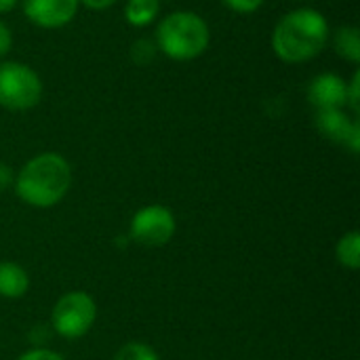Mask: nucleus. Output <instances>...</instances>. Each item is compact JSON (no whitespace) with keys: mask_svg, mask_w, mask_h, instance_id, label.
<instances>
[{"mask_svg":"<svg viewBox=\"0 0 360 360\" xmlns=\"http://www.w3.org/2000/svg\"><path fill=\"white\" fill-rule=\"evenodd\" d=\"M329 36L331 30L325 15L316 8L300 6L276 21L270 44L281 61L297 65L316 59L325 51Z\"/></svg>","mask_w":360,"mask_h":360,"instance_id":"1","label":"nucleus"},{"mask_svg":"<svg viewBox=\"0 0 360 360\" xmlns=\"http://www.w3.org/2000/svg\"><path fill=\"white\" fill-rule=\"evenodd\" d=\"M72 179V167L61 154L40 152L32 156L19 173H15L13 190L23 205L51 209L68 196Z\"/></svg>","mask_w":360,"mask_h":360,"instance_id":"2","label":"nucleus"},{"mask_svg":"<svg viewBox=\"0 0 360 360\" xmlns=\"http://www.w3.org/2000/svg\"><path fill=\"white\" fill-rule=\"evenodd\" d=\"M156 49L173 61L198 59L211 42L209 23L194 11H173L165 15L154 32Z\"/></svg>","mask_w":360,"mask_h":360,"instance_id":"3","label":"nucleus"},{"mask_svg":"<svg viewBox=\"0 0 360 360\" xmlns=\"http://www.w3.org/2000/svg\"><path fill=\"white\" fill-rule=\"evenodd\" d=\"M42 80L36 70L21 61L0 63V108L8 112H25L40 103Z\"/></svg>","mask_w":360,"mask_h":360,"instance_id":"4","label":"nucleus"},{"mask_svg":"<svg viewBox=\"0 0 360 360\" xmlns=\"http://www.w3.org/2000/svg\"><path fill=\"white\" fill-rule=\"evenodd\" d=\"M97 321V304L86 291L63 293L51 310V331L63 340L84 338Z\"/></svg>","mask_w":360,"mask_h":360,"instance_id":"5","label":"nucleus"},{"mask_svg":"<svg viewBox=\"0 0 360 360\" xmlns=\"http://www.w3.org/2000/svg\"><path fill=\"white\" fill-rule=\"evenodd\" d=\"M175 230H177L175 215L165 205L141 207L131 217V226H129L131 238L137 245L150 247V249H160V247L169 245L171 238L175 236Z\"/></svg>","mask_w":360,"mask_h":360,"instance_id":"6","label":"nucleus"},{"mask_svg":"<svg viewBox=\"0 0 360 360\" xmlns=\"http://www.w3.org/2000/svg\"><path fill=\"white\" fill-rule=\"evenodd\" d=\"M314 124L319 133L344 148H348L352 154H359L360 150V122L346 112V108L335 110H319Z\"/></svg>","mask_w":360,"mask_h":360,"instance_id":"7","label":"nucleus"},{"mask_svg":"<svg viewBox=\"0 0 360 360\" xmlns=\"http://www.w3.org/2000/svg\"><path fill=\"white\" fill-rule=\"evenodd\" d=\"M78 0H21L23 15L42 30H59L78 15Z\"/></svg>","mask_w":360,"mask_h":360,"instance_id":"8","label":"nucleus"},{"mask_svg":"<svg viewBox=\"0 0 360 360\" xmlns=\"http://www.w3.org/2000/svg\"><path fill=\"white\" fill-rule=\"evenodd\" d=\"M308 101L314 105V110H335L346 108L348 99V82L338 76L335 72H323L314 76L306 89Z\"/></svg>","mask_w":360,"mask_h":360,"instance_id":"9","label":"nucleus"},{"mask_svg":"<svg viewBox=\"0 0 360 360\" xmlns=\"http://www.w3.org/2000/svg\"><path fill=\"white\" fill-rule=\"evenodd\" d=\"M30 289V274L15 262H0V297L19 300Z\"/></svg>","mask_w":360,"mask_h":360,"instance_id":"10","label":"nucleus"},{"mask_svg":"<svg viewBox=\"0 0 360 360\" xmlns=\"http://www.w3.org/2000/svg\"><path fill=\"white\" fill-rule=\"evenodd\" d=\"M329 38L338 57L354 65L360 63V30L356 25H340Z\"/></svg>","mask_w":360,"mask_h":360,"instance_id":"11","label":"nucleus"},{"mask_svg":"<svg viewBox=\"0 0 360 360\" xmlns=\"http://www.w3.org/2000/svg\"><path fill=\"white\" fill-rule=\"evenodd\" d=\"M160 0H127L124 4V19L133 27H148L158 19Z\"/></svg>","mask_w":360,"mask_h":360,"instance_id":"12","label":"nucleus"},{"mask_svg":"<svg viewBox=\"0 0 360 360\" xmlns=\"http://www.w3.org/2000/svg\"><path fill=\"white\" fill-rule=\"evenodd\" d=\"M335 259L340 266L348 270H359L360 268V234L356 230L346 232L338 245H335Z\"/></svg>","mask_w":360,"mask_h":360,"instance_id":"13","label":"nucleus"},{"mask_svg":"<svg viewBox=\"0 0 360 360\" xmlns=\"http://www.w3.org/2000/svg\"><path fill=\"white\" fill-rule=\"evenodd\" d=\"M114 360H160L158 352L143 342H129L118 348L114 354Z\"/></svg>","mask_w":360,"mask_h":360,"instance_id":"14","label":"nucleus"},{"mask_svg":"<svg viewBox=\"0 0 360 360\" xmlns=\"http://www.w3.org/2000/svg\"><path fill=\"white\" fill-rule=\"evenodd\" d=\"M156 53H158L156 42L150 40V38H137L131 44V51H129V55H131V59H133L135 65H148V63H152L154 57H156Z\"/></svg>","mask_w":360,"mask_h":360,"instance_id":"15","label":"nucleus"},{"mask_svg":"<svg viewBox=\"0 0 360 360\" xmlns=\"http://www.w3.org/2000/svg\"><path fill=\"white\" fill-rule=\"evenodd\" d=\"M266 0H221V4H226L230 11L240 13V15H251L255 11H259L264 6Z\"/></svg>","mask_w":360,"mask_h":360,"instance_id":"16","label":"nucleus"},{"mask_svg":"<svg viewBox=\"0 0 360 360\" xmlns=\"http://www.w3.org/2000/svg\"><path fill=\"white\" fill-rule=\"evenodd\" d=\"M359 99H360V72L356 70V72L352 74L350 82H348V99H346V108H350L354 116L359 114V110H360Z\"/></svg>","mask_w":360,"mask_h":360,"instance_id":"17","label":"nucleus"},{"mask_svg":"<svg viewBox=\"0 0 360 360\" xmlns=\"http://www.w3.org/2000/svg\"><path fill=\"white\" fill-rule=\"evenodd\" d=\"M17 360H65V356L51 348H32V350H25L23 354H19Z\"/></svg>","mask_w":360,"mask_h":360,"instance_id":"18","label":"nucleus"},{"mask_svg":"<svg viewBox=\"0 0 360 360\" xmlns=\"http://www.w3.org/2000/svg\"><path fill=\"white\" fill-rule=\"evenodd\" d=\"M11 46H13V32H11V27L0 19V59L11 51Z\"/></svg>","mask_w":360,"mask_h":360,"instance_id":"19","label":"nucleus"},{"mask_svg":"<svg viewBox=\"0 0 360 360\" xmlns=\"http://www.w3.org/2000/svg\"><path fill=\"white\" fill-rule=\"evenodd\" d=\"M13 184H15V171L8 165L0 162V192L13 188Z\"/></svg>","mask_w":360,"mask_h":360,"instance_id":"20","label":"nucleus"},{"mask_svg":"<svg viewBox=\"0 0 360 360\" xmlns=\"http://www.w3.org/2000/svg\"><path fill=\"white\" fill-rule=\"evenodd\" d=\"M82 6H86V8H91V11H105V8H110L112 4H116L118 0H78Z\"/></svg>","mask_w":360,"mask_h":360,"instance_id":"21","label":"nucleus"},{"mask_svg":"<svg viewBox=\"0 0 360 360\" xmlns=\"http://www.w3.org/2000/svg\"><path fill=\"white\" fill-rule=\"evenodd\" d=\"M17 2H19V0H0V15L11 13V11L17 6Z\"/></svg>","mask_w":360,"mask_h":360,"instance_id":"22","label":"nucleus"},{"mask_svg":"<svg viewBox=\"0 0 360 360\" xmlns=\"http://www.w3.org/2000/svg\"><path fill=\"white\" fill-rule=\"evenodd\" d=\"M295 2H312V0H295Z\"/></svg>","mask_w":360,"mask_h":360,"instance_id":"23","label":"nucleus"}]
</instances>
